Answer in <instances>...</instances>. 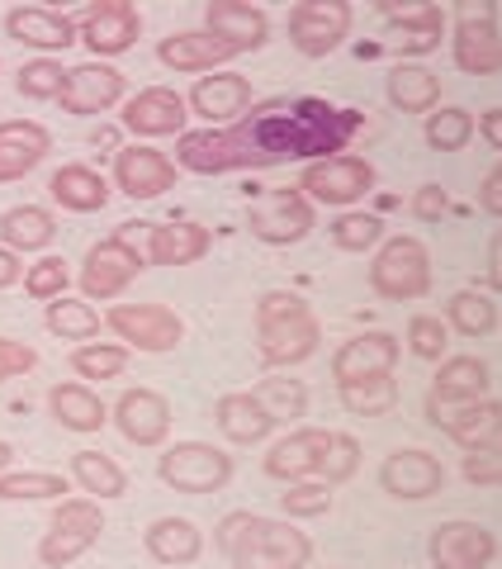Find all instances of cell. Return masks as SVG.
<instances>
[{"label": "cell", "mask_w": 502, "mask_h": 569, "mask_svg": "<svg viewBox=\"0 0 502 569\" xmlns=\"http://www.w3.org/2000/svg\"><path fill=\"white\" fill-rule=\"evenodd\" d=\"M20 280H24V257L0 247V290H10V284H20Z\"/></svg>", "instance_id": "680465c9"}, {"label": "cell", "mask_w": 502, "mask_h": 569, "mask_svg": "<svg viewBox=\"0 0 502 569\" xmlns=\"http://www.w3.org/2000/svg\"><path fill=\"white\" fill-rule=\"evenodd\" d=\"M175 181H181V167L152 142H129L114 152V190L129 194L133 204L161 200L167 190H175Z\"/></svg>", "instance_id": "e0dca14e"}, {"label": "cell", "mask_w": 502, "mask_h": 569, "mask_svg": "<svg viewBox=\"0 0 502 569\" xmlns=\"http://www.w3.org/2000/svg\"><path fill=\"white\" fill-rule=\"evenodd\" d=\"M318 228V204L299 186L271 190L265 200L247 204V233L265 247H294Z\"/></svg>", "instance_id": "8fae6325"}, {"label": "cell", "mask_w": 502, "mask_h": 569, "mask_svg": "<svg viewBox=\"0 0 502 569\" xmlns=\"http://www.w3.org/2000/svg\"><path fill=\"white\" fill-rule=\"evenodd\" d=\"M119 123H123V133H133L138 142L181 138V133H190V104L181 91H171V86H142L138 96L119 104Z\"/></svg>", "instance_id": "5bb4252c"}, {"label": "cell", "mask_w": 502, "mask_h": 569, "mask_svg": "<svg viewBox=\"0 0 502 569\" xmlns=\"http://www.w3.org/2000/svg\"><path fill=\"white\" fill-rule=\"evenodd\" d=\"M337 399L351 418H389L399 408V380L393 376H374V380H355V385H337Z\"/></svg>", "instance_id": "60d3db41"}, {"label": "cell", "mask_w": 502, "mask_h": 569, "mask_svg": "<svg viewBox=\"0 0 502 569\" xmlns=\"http://www.w3.org/2000/svg\"><path fill=\"white\" fill-rule=\"evenodd\" d=\"M104 537V508L96 498H58V508H52L48 518V531L39 537V565L43 569H67L77 565L86 550Z\"/></svg>", "instance_id": "5b68a950"}, {"label": "cell", "mask_w": 502, "mask_h": 569, "mask_svg": "<svg viewBox=\"0 0 502 569\" xmlns=\"http://www.w3.org/2000/svg\"><path fill=\"white\" fill-rule=\"evenodd\" d=\"M48 194H52V204H62L67 213H100L110 204L114 181L86 162H67L48 176Z\"/></svg>", "instance_id": "1f68e13d"}, {"label": "cell", "mask_w": 502, "mask_h": 569, "mask_svg": "<svg viewBox=\"0 0 502 569\" xmlns=\"http://www.w3.org/2000/svg\"><path fill=\"white\" fill-rule=\"evenodd\" d=\"M408 209H412V219H418V223H441L445 213H451V194H445L436 181H426V186L412 190Z\"/></svg>", "instance_id": "db71d44e"}, {"label": "cell", "mask_w": 502, "mask_h": 569, "mask_svg": "<svg viewBox=\"0 0 502 569\" xmlns=\"http://www.w3.org/2000/svg\"><path fill=\"white\" fill-rule=\"evenodd\" d=\"M479 209L489 213V219H502V162L479 181Z\"/></svg>", "instance_id": "11a10c76"}, {"label": "cell", "mask_w": 502, "mask_h": 569, "mask_svg": "<svg viewBox=\"0 0 502 569\" xmlns=\"http://www.w3.org/2000/svg\"><path fill=\"white\" fill-rule=\"evenodd\" d=\"M67 475H71V485H77L86 498H96V503L129 493V475H123L119 460L104 456V451H71Z\"/></svg>", "instance_id": "8d00e7d4"}, {"label": "cell", "mask_w": 502, "mask_h": 569, "mask_svg": "<svg viewBox=\"0 0 502 569\" xmlns=\"http://www.w3.org/2000/svg\"><path fill=\"white\" fill-rule=\"evenodd\" d=\"M71 493V479L58 470H6L0 475V503H39V498Z\"/></svg>", "instance_id": "7bdbcfd3"}, {"label": "cell", "mask_w": 502, "mask_h": 569, "mask_svg": "<svg viewBox=\"0 0 502 569\" xmlns=\"http://www.w3.org/2000/svg\"><path fill=\"white\" fill-rule=\"evenodd\" d=\"M474 133H479V123L464 104H436V110L422 119V138L432 152H464Z\"/></svg>", "instance_id": "ab89813d"}, {"label": "cell", "mask_w": 502, "mask_h": 569, "mask_svg": "<svg viewBox=\"0 0 502 569\" xmlns=\"http://www.w3.org/2000/svg\"><path fill=\"white\" fill-rule=\"evenodd\" d=\"M251 328H257V356L265 370H290L322 347L318 313L294 290H265L251 313Z\"/></svg>", "instance_id": "3957f363"}, {"label": "cell", "mask_w": 502, "mask_h": 569, "mask_svg": "<svg viewBox=\"0 0 502 569\" xmlns=\"http://www.w3.org/2000/svg\"><path fill=\"white\" fill-rule=\"evenodd\" d=\"M58 242V219L43 204H14L0 213V247H10L14 257H33L48 252Z\"/></svg>", "instance_id": "e575fe53"}, {"label": "cell", "mask_w": 502, "mask_h": 569, "mask_svg": "<svg viewBox=\"0 0 502 569\" xmlns=\"http://www.w3.org/2000/svg\"><path fill=\"white\" fill-rule=\"evenodd\" d=\"M408 351L418 356V361H445L451 356V328H445L441 313H412L408 318V332H403Z\"/></svg>", "instance_id": "7dc6e473"}, {"label": "cell", "mask_w": 502, "mask_h": 569, "mask_svg": "<svg viewBox=\"0 0 502 569\" xmlns=\"http://www.w3.org/2000/svg\"><path fill=\"white\" fill-rule=\"evenodd\" d=\"M43 328L52 337H62V342H96L100 328H104V318L91 309V299H77V295H62V299H52V305L43 309Z\"/></svg>", "instance_id": "74e56055"}, {"label": "cell", "mask_w": 502, "mask_h": 569, "mask_svg": "<svg viewBox=\"0 0 502 569\" xmlns=\"http://www.w3.org/2000/svg\"><path fill=\"white\" fill-rule=\"evenodd\" d=\"M148 271V257L133 247V238H129V223L119 228V233H110V238H100V242H91L86 247V261H81V299H100V305H110V299H119L129 284Z\"/></svg>", "instance_id": "52a82bcc"}, {"label": "cell", "mask_w": 502, "mask_h": 569, "mask_svg": "<svg viewBox=\"0 0 502 569\" xmlns=\"http://www.w3.org/2000/svg\"><path fill=\"white\" fill-rule=\"evenodd\" d=\"M213 546L228 556L232 569H309L313 541L290 518H261V512H228L213 527Z\"/></svg>", "instance_id": "7a4b0ae2"}, {"label": "cell", "mask_w": 502, "mask_h": 569, "mask_svg": "<svg viewBox=\"0 0 502 569\" xmlns=\"http://www.w3.org/2000/svg\"><path fill=\"white\" fill-rule=\"evenodd\" d=\"M251 395L265 403V413H271L275 422H299V418H309V385H303V380L271 376V380H261L257 389H251Z\"/></svg>", "instance_id": "f6af8a7d"}, {"label": "cell", "mask_w": 502, "mask_h": 569, "mask_svg": "<svg viewBox=\"0 0 502 569\" xmlns=\"http://www.w3.org/2000/svg\"><path fill=\"white\" fill-rule=\"evenodd\" d=\"M204 29L232 52V58L261 52L265 43H271V14H265L261 6H247V0H209Z\"/></svg>", "instance_id": "603a6c76"}, {"label": "cell", "mask_w": 502, "mask_h": 569, "mask_svg": "<svg viewBox=\"0 0 502 569\" xmlns=\"http://www.w3.org/2000/svg\"><path fill=\"white\" fill-rule=\"evenodd\" d=\"M104 328L129 351L167 356L185 342V318L167 305H110L104 309Z\"/></svg>", "instance_id": "7c38bea8"}, {"label": "cell", "mask_w": 502, "mask_h": 569, "mask_svg": "<svg viewBox=\"0 0 502 569\" xmlns=\"http://www.w3.org/2000/svg\"><path fill=\"white\" fill-rule=\"evenodd\" d=\"M384 14V43L399 52V62H422L426 52H436L441 39L451 33V14L436 0H380Z\"/></svg>", "instance_id": "30bf717a"}, {"label": "cell", "mask_w": 502, "mask_h": 569, "mask_svg": "<svg viewBox=\"0 0 502 569\" xmlns=\"http://www.w3.org/2000/svg\"><path fill=\"white\" fill-rule=\"evenodd\" d=\"M493 395V366L483 356H445L436 366V380H432V395L426 403H441V408H460V403H479Z\"/></svg>", "instance_id": "83f0119b"}, {"label": "cell", "mask_w": 502, "mask_h": 569, "mask_svg": "<svg viewBox=\"0 0 502 569\" xmlns=\"http://www.w3.org/2000/svg\"><path fill=\"white\" fill-rule=\"evenodd\" d=\"M67 81V67L58 58H29L20 71H14V91L24 100H58Z\"/></svg>", "instance_id": "c3c4849f"}, {"label": "cell", "mask_w": 502, "mask_h": 569, "mask_svg": "<svg viewBox=\"0 0 502 569\" xmlns=\"http://www.w3.org/2000/svg\"><path fill=\"white\" fill-rule=\"evenodd\" d=\"M71 284V266L62 257H39L33 266H24V295L39 299V305H52V299H62Z\"/></svg>", "instance_id": "f907efd6"}, {"label": "cell", "mask_w": 502, "mask_h": 569, "mask_svg": "<svg viewBox=\"0 0 502 569\" xmlns=\"http://www.w3.org/2000/svg\"><path fill=\"white\" fill-rule=\"evenodd\" d=\"M355 470H361V441H355L351 432H332L328 437V451H322L318 479L337 489V485H347V479H355Z\"/></svg>", "instance_id": "681fc988"}, {"label": "cell", "mask_w": 502, "mask_h": 569, "mask_svg": "<svg viewBox=\"0 0 502 569\" xmlns=\"http://www.w3.org/2000/svg\"><path fill=\"white\" fill-rule=\"evenodd\" d=\"M129 347L123 342H81L77 351L67 356V366H71V376H77L81 385L86 380H119L123 370H129Z\"/></svg>", "instance_id": "b9f144b4"}, {"label": "cell", "mask_w": 502, "mask_h": 569, "mask_svg": "<svg viewBox=\"0 0 502 569\" xmlns=\"http://www.w3.org/2000/svg\"><path fill=\"white\" fill-rule=\"evenodd\" d=\"M399 351L403 342L393 332H361V337H347L342 347L332 351V380L337 385H355V380H374V376H393L399 366Z\"/></svg>", "instance_id": "d4e9b609"}, {"label": "cell", "mask_w": 502, "mask_h": 569, "mask_svg": "<svg viewBox=\"0 0 502 569\" xmlns=\"http://www.w3.org/2000/svg\"><path fill=\"white\" fill-rule=\"evenodd\" d=\"M129 100V77L110 62H81V67H67V81H62V96L58 104L77 119H96V114H110Z\"/></svg>", "instance_id": "2e32d148"}, {"label": "cell", "mask_w": 502, "mask_h": 569, "mask_svg": "<svg viewBox=\"0 0 502 569\" xmlns=\"http://www.w3.org/2000/svg\"><path fill=\"white\" fill-rule=\"evenodd\" d=\"M426 422L445 432L455 447L470 456L502 441V399H479V403H460V408H441V403H426Z\"/></svg>", "instance_id": "44dd1931"}, {"label": "cell", "mask_w": 502, "mask_h": 569, "mask_svg": "<svg viewBox=\"0 0 502 569\" xmlns=\"http://www.w3.org/2000/svg\"><path fill=\"white\" fill-rule=\"evenodd\" d=\"M6 33L20 48H33L39 58H52V52H67L71 43H81L77 14L52 10V6H14L6 14Z\"/></svg>", "instance_id": "cb8c5ba5"}, {"label": "cell", "mask_w": 502, "mask_h": 569, "mask_svg": "<svg viewBox=\"0 0 502 569\" xmlns=\"http://www.w3.org/2000/svg\"><path fill=\"white\" fill-rule=\"evenodd\" d=\"M10 460H14V447H10V441H0V475L10 470Z\"/></svg>", "instance_id": "91938a15"}, {"label": "cell", "mask_w": 502, "mask_h": 569, "mask_svg": "<svg viewBox=\"0 0 502 569\" xmlns=\"http://www.w3.org/2000/svg\"><path fill=\"white\" fill-rule=\"evenodd\" d=\"M460 470L479 489H502V441H493V447H483V451H470Z\"/></svg>", "instance_id": "816d5d0a"}, {"label": "cell", "mask_w": 502, "mask_h": 569, "mask_svg": "<svg viewBox=\"0 0 502 569\" xmlns=\"http://www.w3.org/2000/svg\"><path fill=\"white\" fill-rule=\"evenodd\" d=\"M157 62L181 71V77H213V71H223L232 62V52L213 39L209 29H181V33H167V39L157 43Z\"/></svg>", "instance_id": "f1b7e54d"}, {"label": "cell", "mask_w": 502, "mask_h": 569, "mask_svg": "<svg viewBox=\"0 0 502 569\" xmlns=\"http://www.w3.org/2000/svg\"><path fill=\"white\" fill-rule=\"evenodd\" d=\"M498 537L483 522L470 518H451L436 522L432 537H426V560L432 569H489L498 560Z\"/></svg>", "instance_id": "ac0fdd59"}, {"label": "cell", "mask_w": 502, "mask_h": 569, "mask_svg": "<svg viewBox=\"0 0 502 569\" xmlns=\"http://www.w3.org/2000/svg\"><path fill=\"white\" fill-rule=\"evenodd\" d=\"M384 96L399 114H432L441 104V77L422 62H393L384 77Z\"/></svg>", "instance_id": "836d02e7"}, {"label": "cell", "mask_w": 502, "mask_h": 569, "mask_svg": "<svg viewBox=\"0 0 502 569\" xmlns=\"http://www.w3.org/2000/svg\"><path fill=\"white\" fill-rule=\"evenodd\" d=\"M365 129L361 110H337L313 96H271L257 100L232 129H200L175 138V167L223 176V171H265L284 162H322L351 148Z\"/></svg>", "instance_id": "6da1fadb"}, {"label": "cell", "mask_w": 502, "mask_h": 569, "mask_svg": "<svg viewBox=\"0 0 502 569\" xmlns=\"http://www.w3.org/2000/svg\"><path fill=\"white\" fill-rule=\"evenodd\" d=\"M48 413L58 418V427H67V432L91 437V432H100V427L110 422V403H104L91 385L58 380V385L48 389Z\"/></svg>", "instance_id": "d6a6232c"}, {"label": "cell", "mask_w": 502, "mask_h": 569, "mask_svg": "<svg viewBox=\"0 0 502 569\" xmlns=\"http://www.w3.org/2000/svg\"><path fill=\"white\" fill-rule=\"evenodd\" d=\"M148 228V247H142V257L148 266H171V271H181V266H194L209 257V228L194 223V219H171V223H142Z\"/></svg>", "instance_id": "4316f807"}, {"label": "cell", "mask_w": 502, "mask_h": 569, "mask_svg": "<svg viewBox=\"0 0 502 569\" xmlns=\"http://www.w3.org/2000/svg\"><path fill=\"white\" fill-rule=\"evenodd\" d=\"M474 123H479V138L489 142L493 152H502V104H498V110H483Z\"/></svg>", "instance_id": "6f0895ef"}, {"label": "cell", "mask_w": 502, "mask_h": 569, "mask_svg": "<svg viewBox=\"0 0 502 569\" xmlns=\"http://www.w3.org/2000/svg\"><path fill=\"white\" fill-rule=\"evenodd\" d=\"M498 305L489 290H455L451 299H445V328L460 332V337H489L498 328Z\"/></svg>", "instance_id": "f35d334b"}, {"label": "cell", "mask_w": 502, "mask_h": 569, "mask_svg": "<svg viewBox=\"0 0 502 569\" xmlns=\"http://www.w3.org/2000/svg\"><path fill=\"white\" fill-rule=\"evenodd\" d=\"M337 503L332 485H322V479H299V485H284L280 493V512L290 522H313V518H328Z\"/></svg>", "instance_id": "bcb514c9"}, {"label": "cell", "mask_w": 502, "mask_h": 569, "mask_svg": "<svg viewBox=\"0 0 502 569\" xmlns=\"http://www.w3.org/2000/svg\"><path fill=\"white\" fill-rule=\"evenodd\" d=\"M328 233H332V242L342 247V252H380L384 219H380V213H365V209H342L328 223Z\"/></svg>", "instance_id": "ee69618b"}, {"label": "cell", "mask_w": 502, "mask_h": 569, "mask_svg": "<svg viewBox=\"0 0 502 569\" xmlns=\"http://www.w3.org/2000/svg\"><path fill=\"white\" fill-rule=\"evenodd\" d=\"M33 366H39V351L29 342H20V337H0V385L29 376Z\"/></svg>", "instance_id": "f5cc1de1"}, {"label": "cell", "mask_w": 502, "mask_h": 569, "mask_svg": "<svg viewBox=\"0 0 502 569\" xmlns=\"http://www.w3.org/2000/svg\"><path fill=\"white\" fill-rule=\"evenodd\" d=\"M213 427H219L232 447H257L280 422L265 413V403L251 389H232V395H219V403H213Z\"/></svg>", "instance_id": "4dcf8cb0"}, {"label": "cell", "mask_w": 502, "mask_h": 569, "mask_svg": "<svg viewBox=\"0 0 502 569\" xmlns=\"http://www.w3.org/2000/svg\"><path fill=\"white\" fill-rule=\"evenodd\" d=\"M52 152V133L39 119H0V186L24 181Z\"/></svg>", "instance_id": "f546056e"}, {"label": "cell", "mask_w": 502, "mask_h": 569, "mask_svg": "<svg viewBox=\"0 0 502 569\" xmlns=\"http://www.w3.org/2000/svg\"><path fill=\"white\" fill-rule=\"evenodd\" d=\"M370 290L389 305H412V299L432 295V252H426V242L412 233L384 238L370 261Z\"/></svg>", "instance_id": "277c9868"}, {"label": "cell", "mask_w": 502, "mask_h": 569, "mask_svg": "<svg viewBox=\"0 0 502 569\" xmlns=\"http://www.w3.org/2000/svg\"><path fill=\"white\" fill-rule=\"evenodd\" d=\"M142 550L157 560V565H194L204 556V531L194 527L190 518H157L148 531H142Z\"/></svg>", "instance_id": "d590c367"}, {"label": "cell", "mask_w": 502, "mask_h": 569, "mask_svg": "<svg viewBox=\"0 0 502 569\" xmlns=\"http://www.w3.org/2000/svg\"><path fill=\"white\" fill-rule=\"evenodd\" d=\"M451 58L464 77H498L502 71V29L493 0H460L455 6Z\"/></svg>", "instance_id": "8992f818"}, {"label": "cell", "mask_w": 502, "mask_h": 569, "mask_svg": "<svg viewBox=\"0 0 502 569\" xmlns=\"http://www.w3.org/2000/svg\"><path fill=\"white\" fill-rule=\"evenodd\" d=\"M91 142H96V148H110L114 133H110V129H96V138H91Z\"/></svg>", "instance_id": "94428289"}, {"label": "cell", "mask_w": 502, "mask_h": 569, "mask_svg": "<svg viewBox=\"0 0 502 569\" xmlns=\"http://www.w3.org/2000/svg\"><path fill=\"white\" fill-rule=\"evenodd\" d=\"M185 104H190V119H200L204 129H232L257 104V91L238 71H213V77H200L190 86Z\"/></svg>", "instance_id": "d6986e66"}, {"label": "cell", "mask_w": 502, "mask_h": 569, "mask_svg": "<svg viewBox=\"0 0 502 569\" xmlns=\"http://www.w3.org/2000/svg\"><path fill=\"white\" fill-rule=\"evenodd\" d=\"M110 422L123 432V441H133V447H161V441L171 437V399L152 385L123 389L119 403L110 408Z\"/></svg>", "instance_id": "7402d4cb"}, {"label": "cell", "mask_w": 502, "mask_h": 569, "mask_svg": "<svg viewBox=\"0 0 502 569\" xmlns=\"http://www.w3.org/2000/svg\"><path fill=\"white\" fill-rule=\"evenodd\" d=\"M351 24H355L351 0H299L290 10V48L309 62L332 58L351 39Z\"/></svg>", "instance_id": "4fadbf2b"}, {"label": "cell", "mask_w": 502, "mask_h": 569, "mask_svg": "<svg viewBox=\"0 0 502 569\" xmlns=\"http://www.w3.org/2000/svg\"><path fill=\"white\" fill-rule=\"evenodd\" d=\"M380 489L389 498H399V503H426V498H436L445 489V466L422 447H399L384 456Z\"/></svg>", "instance_id": "ffe728a7"}, {"label": "cell", "mask_w": 502, "mask_h": 569, "mask_svg": "<svg viewBox=\"0 0 502 569\" xmlns=\"http://www.w3.org/2000/svg\"><path fill=\"white\" fill-rule=\"evenodd\" d=\"M483 290L502 295V228L489 238V261H483Z\"/></svg>", "instance_id": "9f6ffc18"}, {"label": "cell", "mask_w": 502, "mask_h": 569, "mask_svg": "<svg viewBox=\"0 0 502 569\" xmlns=\"http://www.w3.org/2000/svg\"><path fill=\"white\" fill-rule=\"evenodd\" d=\"M374 186H380V171H374V162L361 152H337V157H322V162H309L299 171V190L309 194L313 204H328V209L361 204L365 194H374Z\"/></svg>", "instance_id": "9c48e42d"}, {"label": "cell", "mask_w": 502, "mask_h": 569, "mask_svg": "<svg viewBox=\"0 0 502 569\" xmlns=\"http://www.w3.org/2000/svg\"><path fill=\"white\" fill-rule=\"evenodd\" d=\"M157 479L185 498H204V493H223L232 479V456L213 441H175L157 456Z\"/></svg>", "instance_id": "ba28073f"}, {"label": "cell", "mask_w": 502, "mask_h": 569, "mask_svg": "<svg viewBox=\"0 0 502 569\" xmlns=\"http://www.w3.org/2000/svg\"><path fill=\"white\" fill-rule=\"evenodd\" d=\"M332 427H294L290 437H280L271 451H265V475L280 479V485H299V479H318L322 451H328Z\"/></svg>", "instance_id": "484cf974"}, {"label": "cell", "mask_w": 502, "mask_h": 569, "mask_svg": "<svg viewBox=\"0 0 502 569\" xmlns=\"http://www.w3.org/2000/svg\"><path fill=\"white\" fill-rule=\"evenodd\" d=\"M77 33L81 43L91 48V58H123L138 39H142V14L133 0H91L81 14H77Z\"/></svg>", "instance_id": "9a60e30c"}]
</instances>
